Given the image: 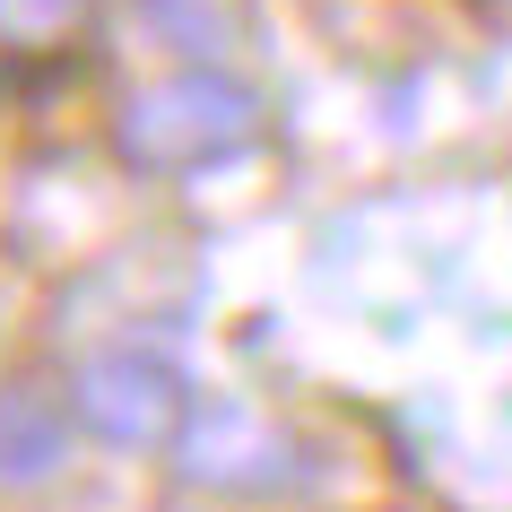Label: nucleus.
Returning a JSON list of instances; mask_svg holds the SVG:
<instances>
[{"instance_id":"1","label":"nucleus","mask_w":512,"mask_h":512,"mask_svg":"<svg viewBox=\"0 0 512 512\" xmlns=\"http://www.w3.org/2000/svg\"><path fill=\"white\" fill-rule=\"evenodd\" d=\"M261 131V105L226 79H174V87H148L131 113H122V148L139 165H200V157H226Z\"/></svg>"},{"instance_id":"2","label":"nucleus","mask_w":512,"mask_h":512,"mask_svg":"<svg viewBox=\"0 0 512 512\" xmlns=\"http://www.w3.org/2000/svg\"><path fill=\"white\" fill-rule=\"evenodd\" d=\"M79 408L105 443H165L183 426V382L148 356H96L79 374Z\"/></svg>"},{"instance_id":"3","label":"nucleus","mask_w":512,"mask_h":512,"mask_svg":"<svg viewBox=\"0 0 512 512\" xmlns=\"http://www.w3.org/2000/svg\"><path fill=\"white\" fill-rule=\"evenodd\" d=\"M183 469L209 478V486H287L296 478V452L270 426H252L243 408H209L200 426H183Z\"/></svg>"},{"instance_id":"4","label":"nucleus","mask_w":512,"mask_h":512,"mask_svg":"<svg viewBox=\"0 0 512 512\" xmlns=\"http://www.w3.org/2000/svg\"><path fill=\"white\" fill-rule=\"evenodd\" d=\"M61 460V417L44 391H9L0 400V478H44Z\"/></svg>"},{"instance_id":"5","label":"nucleus","mask_w":512,"mask_h":512,"mask_svg":"<svg viewBox=\"0 0 512 512\" xmlns=\"http://www.w3.org/2000/svg\"><path fill=\"white\" fill-rule=\"evenodd\" d=\"M61 18H79V0H0V35H53Z\"/></svg>"}]
</instances>
